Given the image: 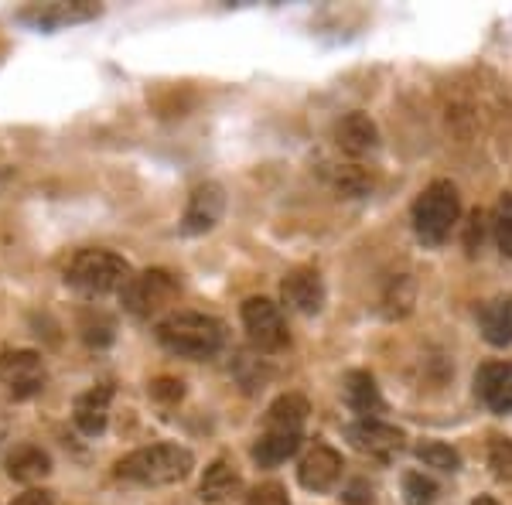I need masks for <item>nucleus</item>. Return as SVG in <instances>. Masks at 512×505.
<instances>
[{
  "mask_svg": "<svg viewBox=\"0 0 512 505\" xmlns=\"http://www.w3.org/2000/svg\"><path fill=\"white\" fill-rule=\"evenodd\" d=\"M192 468H195L192 451L181 444L137 447V451H130L127 458L117 461V475L123 482H134V485H175L181 478H188Z\"/></svg>",
  "mask_w": 512,
  "mask_h": 505,
  "instance_id": "obj_1",
  "label": "nucleus"
},
{
  "mask_svg": "<svg viewBox=\"0 0 512 505\" xmlns=\"http://www.w3.org/2000/svg\"><path fill=\"white\" fill-rule=\"evenodd\" d=\"M222 325L212 314L178 311L158 325V342L181 359H212L222 349Z\"/></svg>",
  "mask_w": 512,
  "mask_h": 505,
  "instance_id": "obj_2",
  "label": "nucleus"
},
{
  "mask_svg": "<svg viewBox=\"0 0 512 505\" xmlns=\"http://www.w3.org/2000/svg\"><path fill=\"white\" fill-rule=\"evenodd\" d=\"M130 263L110 250H82L65 267V284L86 297H103L130 284Z\"/></svg>",
  "mask_w": 512,
  "mask_h": 505,
  "instance_id": "obj_3",
  "label": "nucleus"
},
{
  "mask_svg": "<svg viewBox=\"0 0 512 505\" xmlns=\"http://www.w3.org/2000/svg\"><path fill=\"white\" fill-rule=\"evenodd\" d=\"M461 198L451 181H434L427 185L414 202V229L427 246H441L458 226Z\"/></svg>",
  "mask_w": 512,
  "mask_h": 505,
  "instance_id": "obj_4",
  "label": "nucleus"
},
{
  "mask_svg": "<svg viewBox=\"0 0 512 505\" xmlns=\"http://www.w3.org/2000/svg\"><path fill=\"white\" fill-rule=\"evenodd\" d=\"M175 297H178V277L161 267L134 273L130 284L120 291L123 308L134 314V318H154V314L168 308Z\"/></svg>",
  "mask_w": 512,
  "mask_h": 505,
  "instance_id": "obj_5",
  "label": "nucleus"
},
{
  "mask_svg": "<svg viewBox=\"0 0 512 505\" xmlns=\"http://www.w3.org/2000/svg\"><path fill=\"white\" fill-rule=\"evenodd\" d=\"M243 328L250 335L256 352H280L287 345V325L284 314L270 297H250L243 301Z\"/></svg>",
  "mask_w": 512,
  "mask_h": 505,
  "instance_id": "obj_6",
  "label": "nucleus"
},
{
  "mask_svg": "<svg viewBox=\"0 0 512 505\" xmlns=\"http://www.w3.org/2000/svg\"><path fill=\"white\" fill-rule=\"evenodd\" d=\"M0 383L11 389L14 400H28L45 386V362L35 349L0 352Z\"/></svg>",
  "mask_w": 512,
  "mask_h": 505,
  "instance_id": "obj_7",
  "label": "nucleus"
},
{
  "mask_svg": "<svg viewBox=\"0 0 512 505\" xmlns=\"http://www.w3.org/2000/svg\"><path fill=\"white\" fill-rule=\"evenodd\" d=\"M222 212H226V188L219 181H205V185H198L188 195L185 215H181V233L185 236L209 233V229L219 226Z\"/></svg>",
  "mask_w": 512,
  "mask_h": 505,
  "instance_id": "obj_8",
  "label": "nucleus"
},
{
  "mask_svg": "<svg viewBox=\"0 0 512 505\" xmlns=\"http://www.w3.org/2000/svg\"><path fill=\"white\" fill-rule=\"evenodd\" d=\"M338 478H342V454L328 444H315L301 458V465H297V482L315 495L332 492L338 485Z\"/></svg>",
  "mask_w": 512,
  "mask_h": 505,
  "instance_id": "obj_9",
  "label": "nucleus"
},
{
  "mask_svg": "<svg viewBox=\"0 0 512 505\" xmlns=\"http://www.w3.org/2000/svg\"><path fill=\"white\" fill-rule=\"evenodd\" d=\"M345 437L352 441L355 451L369 454V458L390 461L393 454L403 451V434L383 420H355V424L345 427Z\"/></svg>",
  "mask_w": 512,
  "mask_h": 505,
  "instance_id": "obj_10",
  "label": "nucleus"
},
{
  "mask_svg": "<svg viewBox=\"0 0 512 505\" xmlns=\"http://www.w3.org/2000/svg\"><path fill=\"white\" fill-rule=\"evenodd\" d=\"M99 18V4L89 0H76V4H31L18 14V21L31 24L38 31H55L65 24H79V21H93Z\"/></svg>",
  "mask_w": 512,
  "mask_h": 505,
  "instance_id": "obj_11",
  "label": "nucleus"
},
{
  "mask_svg": "<svg viewBox=\"0 0 512 505\" xmlns=\"http://www.w3.org/2000/svg\"><path fill=\"white\" fill-rule=\"evenodd\" d=\"M280 294H284L287 308H294L297 314H318L325 308V280L311 267H297L287 273L284 284H280Z\"/></svg>",
  "mask_w": 512,
  "mask_h": 505,
  "instance_id": "obj_12",
  "label": "nucleus"
},
{
  "mask_svg": "<svg viewBox=\"0 0 512 505\" xmlns=\"http://www.w3.org/2000/svg\"><path fill=\"white\" fill-rule=\"evenodd\" d=\"M475 393L492 413H512V362H485L475 376Z\"/></svg>",
  "mask_w": 512,
  "mask_h": 505,
  "instance_id": "obj_13",
  "label": "nucleus"
},
{
  "mask_svg": "<svg viewBox=\"0 0 512 505\" xmlns=\"http://www.w3.org/2000/svg\"><path fill=\"white\" fill-rule=\"evenodd\" d=\"M110 400H113V386H93L82 396H76V407H72V420L86 437H96L106 430L110 420Z\"/></svg>",
  "mask_w": 512,
  "mask_h": 505,
  "instance_id": "obj_14",
  "label": "nucleus"
},
{
  "mask_svg": "<svg viewBox=\"0 0 512 505\" xmlns=\"http://www.w3.org/2000/svg\"><path fill=\"white\" fill-rule=\"evenodd\" d=\"M335 144L342 147L345 154L362 157V154L376 151L379 130L366 113H345V117L335 123Z\"/></svg>",
  "mask_w": 512,
  "mask_h": 505,
  "instance_id": "obj_15",
  "label": "nucleus"
},
{
  "mask_svg": "<svg viewBox=\"0 0 512 505\" xmlns=\"http://www.w3.org/2000/svg\"><path fill=\"white\" fill-rule=\"evenodd\" d=\"M4 468H7V475H11L14 482L35 485V482H41V478L48 475V471H52V458H48V451H45V447H38V444H18L14 451H7Z\"/></svg>",
  "mask_w": 512,
  "mask_h": 505,
  "instance_id": "obj_16",
  "label": "nucleus"
},
{
  "mask_svg": "<svg viewBox=\"0 0 512 505\" xmlns=\"http://www.w3.org/2000/svg\"><path fill=\"white\" fill-rule=\"evenodd\" d=\"M345 403L362 420H379V413L386 410L383 393H379L376 379L369 372H349V379H345Z\"/></svg>",
  "mask_w": 512,
  "mask_h": 505,
  "instance_id": "obj_17",
  "label": "nucleus"
},
{
  "mask_svg": "<svg viewBox=\"0 0 512 505\" xmlns=\"http://www.w3.org/2000/svg\"><path fill=\"white\" fill-rule=\"evenodd\" d=\"M304 420H308V400L301 393H284L270 403L263 430H277V434H301Z\"/></svg>",
  "mask_w": 512,
  "mask_h": 505,
  "instance_id": "obj_18",
  "label": "nucleus"
},
{
  "mask_svg": "<svg viewBox=\"0 0 512 505\" xmlns=\"http://www.w3.org/2000/svg\"><path fill=\"white\" fill-rule=\"evenodd\" d=\"M198 492H202V499L212 502V505L229 502L233 495L243 492V475L236 471V465H229L226 458H219V461H212V465L205 468Z\"/></svg>",
  "mask_w": 512,
  "mask_h": 505,
  "instance_id": "obj_19",
  "label": "nucleus"
},
{
  "mask_svg": "<svg viewBox=\"0 0 512 505\" xmlns=\"http://www.w3.org/2000/svg\"><path fill=\"white\" fill-rule=\"evenodd\" d=\"M478 328L482 338L495 349H506L512 345V297H495V301L482 304L478 311Z\"/></svg>",
  "mask_w": 512,
  "mask_h": 505,
  "instance_id": "obj_20",
  "label": "nucleus"
},
{
  "mask_svg": "<svg viewBox=\"0 0 512 505\" xmlns=\"http://www.w3.org/2000/svg\"><path fill=\"white\" fill-rule=\"evenodd\" d=\"M301 447V434H277V430H263L253 444V461L260 468H277L287 458H294Z\"/></svg>",
  "mask_w": 512,
  "mask_h": 505,
  "instance_id": "obj_21",
  "label": "nucleus"
},
{
  "mask_svg": "<svg viewBox=\"0 0 512 505\" xmlns=\"http://www.w3.org/2000/svg\"><path fill=\"white\" fill-rule=\"evenodd\" d=\"M417 458L424 461L427 468L451 471V475L461 468V454L454 451L451 444H444V441H424V444H417Z\"/></svg>",
  "mask_w": 512,
  "mask_h": 505,
  "instance_id": "obj_22",
  "label": "nucleus"
},
{
  "mask_svg": "<svg viewBox=\"0 0 512 505\" xmlns=\"http://www.w3.org/2000/svg\"><path fill=\"white\" fill-rule=\"evenodd\" d=\"M403 499L410 505H434L437 482L427 478L424 471H407V475H403Z\"/></svg>",
  "mask_w": 512,
  "mask_h": 505,
  "instance_id": "obj_23",
  "label": "nucleus"
},
{
  "mask_svg": "<svg viewBox=\"0 0 512 505\" xmlns=\"http://www.w3.org/2000/svg\"><path fill=\"white\" fill-rule=\"evenodd\" d=\"M492 229H495V243H499V250L512 260V195H506L499 205H495Z\"/></svg>",
  "mask_w": 512,
  "mask_h": 505,
  "instance_id": "obj_24",
  "label": "nucleus"
},
{
  "mask_svg": "<svg viewBox=\"0 0 512 505\" xmlns=\"http://www.w3.org/2000/svg\"><path fill=\"white\" fill-rule=\"evenodd\" d=\"M489 468L495 478H502V482H512V441L506 437H492L489 444Z\"/></svg>",
  "mask_w": 512,
  "mask_h": 505,
  "instance_id": "obj_25",
  "label": "nucleus"
},
{
  "mask_svg": "<svg viewBox=\"0 0 512 505\" xmlns=\"http://www.w3.org/2000/svg\"><path fill=\"white\" fill-rule=\"evenodd\" d=\"M151 396L158 403H164V407H175V403L185 396V386H181V379H171V376H161L151 383Z\"/></svg>",
  "mask_w": 512,
  "mask_h": 505,
  "instance_id": "obj_26",
  "label": "nucleus"
},
{
  "mask_svg": "<svg viewBox=\"0 0 512 505\" xmlns=\"http://www.w3.org/2000/svg\"><path fill=\"white\" fill-rule=\"evenodd\" d=\"M246 505H291V502H287V492L280 485H260L246 499Z\"/></svg>",
  "mask_w": 512,
  "mask_h": 505,
  "instance_id": "obj_27",
  "label": "nucleus"
},
{
  "mask_svg": "<svg viewBox=\"0 0 512 505\" xmlns=\"http://www.w3.org/2000/svg\"><path fill=\"white\" fill-rule=\"evenodd\" d=\"M11 505H55V495L48 488H28L24 495H18Z\"/></svg>",
  "mask_w": 512,
  "mask_h": 505,
  "instance_id": "obj_28",
  "label": "nucleus"
},
{
  "mask_svg": "<svg viewBox=\"0 0 512 505\" xmlns=\"http://www.w3.org/2000/svg\"><path fill=\"white\" fill-rule=\"evenodd\" d=\"M472 505H499V502H495L492 495H478V499H475Z\"/></svg>",
  "mask_w": 512,
  "mask_h": 505,
  "instance_id": "obj_29",
  "label": "nucleus"
}]
</instances>
